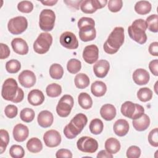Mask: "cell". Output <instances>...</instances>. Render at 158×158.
Returning a JSON list of instances; mask_svg holds the SVG:
<instances>
[{
	"label": "cell",
	"mask_w": 158,
	"mask_h": 158,
	"mask_svg": "<svg viewBox=\"0 0 158 158\" xmlns=\"http://www.w3.org/2000/svg\"><path fill=\"white\" fill-rule=\"evenodd\" d=\"M35 116L34 110L30 108H25L20 111V117L21 120L26 123H30L33 120Z\"/></svg>",
	"instance_id": "37"
},
{
	"label": "cell",
	"mask_w": 158,
	"mask_h": 158,
	"mask_svg": "<svg viewBox=\"0 0 158 158\" xmlns=\"http://www.w3.org/2000/svg\"><path fill=\"white\" fill-rule=\"evenodd\" d=\"M78 102L80 107L84 109H89L93 105L92 98L88 93L85 92H82L79 94Z\"/></svg>",
	"instance_id": "29"
},
{
	"label": "cell",
	"mask_w": 158,
	"mask_h": 158,
	"mask_svg": "<svg viewBox=\"0 0 158 158\" xmlns=\"http://www.w3.org/2000/svg\"><path fill=\"white\" fill-rule=\"evenodd\" d=\"M114 131L118 136L126 135L129 131V124L125 119H118L114 124Z\"/></svg>",
	"instance_id": "22"
},
{
	"label": "cell",
	"mask_w": 158,
	"mask_h": 158,
	"mask_svg": "<svg viewBox=\"0 0 158 158\" xmlns=\"http://www.w3.org/2000/svg\"><path fill=\"white\" fill-rule=\"evenodd\" d=\"M149 69L151 73L155 75H158V60L154 59L151 60L149 64Z\"/></svg>",
	"instance_id": "50"
},
{
	"label": "cell",
	"mask_w": 158,
	"mask_h": 158,
	"mask_svg": "<svg viewBox=\"0 0 158 158\" xmlns=\"http://www.w3.org/2000/svg\"><path fill=\"white\" fill-rule=\"evenodd\" d=\"M98 158H112L113 156L112 154L108 152L106 150H101L97 154Z\"/></svg>",
	"instance_id": "54"
},
{
	"label": "cell",
	"mask_w": 158,
	"mask_h": 158,
	"mask_svg": "<svg viewBox=\"0 0 158 158\" xmlns=\"http://www.w3.org/2000/svg\"><path fill=\"white\" fill-rule=\"evenodd\" d=\"M126 154L128 158H138L141 155V149L136 146H131L128 148Z\"/></svg>",
	"instance_id": "45"
},
{
	"label": "cell",
	"mask_w": 158,
	"mask_h": 158,
	"mask_svg": "<svg viewBox=\"0 0 158 158\" xmlns=\"http://www.w3.org/2000/svg\"><path fill=\"white\" fill-rule=\"evenodd\" d=\"M28 27L27 19L23 16H17L10 19L7 23L9 31L13 35H20L26 30Z\"/></svg>",
	"instance_id": "7"
},
{
	"label": "cell",
	"mask_w": 158,
	"mask_h": 158,
	"mask_svg": "<svg viewBox=\"0 0 158 158\" xmlns=\"http://www.w3.org/2000/svg\"><path fill=\"white\" fill-rule=\"evenodd\" d=\"M29 130L28 127L22 123L17 124L13 129V136L17 142L24 141L28 136Z\"/></svg>",
	"instance_id": "15"
},
{
	"label": "cell",
	"mask_w": 158,
	"mask_h": 158,
	"mask_svg": "<svg viewBox=\"0 0 158 158\" xmlns=\"http://www.w3.org/2000/svg\"><path fill=\"white\" fill-rule=\"evenodd\" d=\"M88 26H95V22L92 18L83 17L80 19L78 21V27L79 29H80L82 27Z\"/></svg>",
	"instance_id": "46"
},
{
	"label": "cell",
	"mask_w": 158,
	"mask_h": 158,
	"mask_svg": "<svg viewBox=\"0 0 158 158\" xmlns=\"http://www.w3.org/2000/svg\"><path fill=\"white\" fill-rule=\"evenodd\" d=\"M18 109L17 106L13 104L7 105L4 109L5 115L9 118H13L17 115Z\"/></svg>",
	"instance_id": "47"
},
{
	"label": "cell",
	"mask_w": 158,
	"mask_h": 158,
	"mask_svg": "<svg viewBox=\"0 0 158 158\" xmlns=\"http://www.w3.org/2000/svg\"><path fill=\"white\" fill-rule=\"evenodd\" d=\"M132 78L134 82L138 85H144L149 82L150 76L148 72L145 69H138L134 71Z\"/></svg>",
	"instance_id": "16"
},
{
	"label": "cell",
	"mask_w": 158,
	"mask_h": 158,
	"mask_svg": "<svg viewBox=\"0 0 158 158\" xmlns=\"http://www.w3.org/2000/svg\"><path fill=\"white\" fill-rule=\"evenodd\" d=\"M21 68L20 62L16 59H11L6 64V69L10 73H17Z\"/></svg>",
	"instance_id": "38"
},
{
	"label": "cell",
	"mask_w": 158,
	"mask_h": 158,
	"mask_svg": "<svg viewBox=\"0 0 158 158\" xmlns=\"http://www.w3.org/2000/svg\"><path fill=\"white\" fill-rule=\"evenodd\" d=\"M1 96L5 100L18 103L23 99L24 93L21 88H19L15 79L9 78L4 81L2 85Z\"/></svg>",
	"instance_id": "1"
},
{
	"label": "cell",
	"mask_w": 158,
	"mask_h": 158,
	"mask_svg": "<svg viewBox=\"0 0 158 158\" xmlns=\"http://www.w3.org/2000/svg\"><path fill=\"white\" fill-rule=\"evenodd\" d=\"M56 157L57 158H64V157L72 158V153L69 149H59L57 151V152L56 154Z\"/></svg>",
	"instance_id": "48"
},
{
	"label": "cell",
	"mask_w": 158,
	"mask_h": 158,
	"mask_svg": "<svg viewBox=\"0 0 158 158\" xmlns=\"http://www.w3.org/2000/svg\"><path fill=\"white\" fill-rule=\"evenodd\" d=\"M89 130L93 135H99L103 130L104 124L101 120L94 118L89 123Z\"/></svg>",
	"instance_id": "32"
},
{
	"label": "cell",
	"mask_w": 158,
	"mask_h": 158,
	"mask_svg": "<svg viewBox=\"0 0 158 158\" xmlns=\"http://www.w3.org/2000/svg\"><path fill=\"white\" fill-rule=\"evenodd\" d=\"M73 98L69 94L64 95L58 102L56 106V112L59 116L67 117L70 114L73 106Z\"/></svg>",
	"instance_id": "8"
},
{
	"label": "cell",
	"mask_w": 158,
	"mask_h": 158,
	"mask_svg": "<svg viewBox=\"0 0 158 158\" xmlns=\"http://www.w3.org/2000/svg\"><path fill=\"white\" fill-rule=\"evenodd\" d=\"M124 39L123 28L121 27L114 28L104 44L103 48L104 51L109 54L116 53L123 44Z\"/></svg>",
	"instance_id": "2"
},
{
	"label": "cell",
	"mask_w": 158,
	"mask_h": 158,
	"mask_svg": "<svg viewBox=\"0 0 158 158\" xmlns=\"http://www.w3.org/2000/svg\"><path fill=\"white\" fill-rule=\"evenodd\" d=\"M28 101L32 106L41 105L44 101V96L43 92L39 89H32L28 94Z\"/></svg>",
	"instance_id": "20"
},
{
	"label": "cell",
	"mask_w": 158,
	"mask_h": 158,
	"mask_svg": "<svg viewBox=\"0 0 158 158\" xmlns=\"http://www.w3.org/2000/svg\"><path fill=\"white\" fill-rule=\"evenodd\" d=\"M135 110H136V104L128 101H125L123 104H122L120 108V111L122 115L131 119L135 112Z\"/></svg>",
	"instance_id": "27"
},
{
	"label": "cell",
	"mask_w": 158,
	"mask_h": 158,
	"mask_svg": "<svg viewBox=\"0 0 158 158\" xmlns=\"http://www.w3.org/2000/svg\"><path fill=\"white\" fill-rule=\"evenodd\" d=\"M60 44L69 49H75L78 47V41L74 33L70 31H65L60 36Z\"/></svg>",
	"instance_id": "10"
},
{
	"label": "cell",
	"mask_w": 158,
	"mask_h": 158,
	"mask_svg": "<svg viewBox=\"0 0 158 158\" xmlns=\"http://www.w3.org/2000/svg\"><path fill=\"white\" fill-rule=\"evenodd\" d=\"M0 46H1V56H0L1 59L7 58L10 54V49L8 46L6 44L1 43L0 44Z\"/></svg>",
	"instance_id": "49"
},
{
	"label": "cell",
	"mask_w": 158,
	"mask_h": 158,
	"mask_svg": "<svg viewBox=\"0 0 158 158\" xmlns=\"http://www.w3.org/2000/svg\"><path fill=\"white\" fill-rule=\"evenodd\" d=\"M80 39L84 42L93 40L96 36V31L94 27L88 26L79 29Z\"/></svg>",
	"instance_id": "19"
},
{
	"label": "cell",
	"mask_w": 158,
	"mask_h": 158,
	"mask_svg": "<svg viewBox=\"0 0 158 158\" xmlns=\"http://www.w3.org/2000/svg\"><path fill=\"white\" fill-rule=\"evenodd\" d=\"M0 136H1V144H0V149L1 153L2 154L5 150L6 149L7 146L9 142V136L8 132L3 129L0 130Z\"/></svg>",
	"instance_id": "40"
},
{
	"label": "cell",
	"mask_w": 158,
	"mask_h": 158,
	"mask_svg": "<svg viewBox=\"0 0 158 158\" xmlns=\"http://www.w3.org/2000/svg\"><path fill=\"white\" fill-rule=\"evenodd\" d=\"M87 122V117L84 114H77L64 127V134L67 138L73 139L81 132Z\"/></svg>",
	"instance_id": "3"
},
{
	"label": "cell",
	"mask_w": 158,
	"mask_h": 158,
	"mask_svg": "<svg viewBox=\"0 0 158 158\" xmlns=\"http://www.w3.org/2000/svg\"><path fill=\"white\" fill-rule=\"evenodd\" d=\"M107 3L108 9L112 12H118L123 6V1L122 0H110Z\"/></svg>",
	"instance_id": "43"
},
{
	"label": "cell",
	"mask_w": 158,
	"mask_h": 158,
	"mask_svg": "<svg viewBox=\"0 0 158 158\" xmlns=\"http://www.w3.org/2000/svg\"><path fill=\"white\" fill-rule=\"evenodd\" d=\"M100 114L104 120L110 121L114 119L116 115V109L112 104H106L101 107Z\"/></svg>",
	"instance_id": "23"
},
{
	"label": "cell",
	"mask_w": 158,
	"mask_h": 158,
	"mask_svg": "<svg viewBox=\"0 0 158 158\" xmlns=\"http://www.w3.org/2000/svg\"><path fill=\"white\" fill-rule=\"evenodd\" d=\"M136 104V110H135V112L131 118L132 120H135V119H136L139 117H140L144 112V107L138 104Z\"/></svg>",
	"instance_id": "51"
},
{
	"label": "cell",
	"mask_w": 158,
	"mask_h": 158,
	"mask_svg": "<svg viewBox=\"0 0 158 158\" xmlns=\"http://www.w3.org/2000/svg\"><path fill=\"white\" fill-rule=\"evenodd\" d=\"M81 68V62L76 59H70L67 64V69L69 73L75 74L78 73Z\"/></svg>",
	"instance_id": "36"
},
{
	"label": "cell",
	"mask_w": 158,
	"mask_h": 158,
	"mask_svg": "<svg viewBox=\"0 0 158 158\" xmlns=\"http://www.w3.org/2000/svg\"><path fill=\"white\" fill-rule=\"evenodd\" d=\"M91 2L94 9L97 10L105 7L107 1L106 0H91Z\"/></svg>",
	"instance_id": "52"
},
{
	"label": "cell",
	"mask_w": 158,
	"mask_h": 158,
	"mask_svg": "<svg viewBox=\"0 0 158 158\" xmlns=\"http://www.w3.org/2000/svg\"><path fill=\"white\" fill-rule=\"evenodd\" d=\"M9 154L13 158H22L25 156V151L22 146L14 144L10 148Z\"/></svg>",
	"instance_id": "39"
},
{
	"label": "cell",
	"mask_w": 158,
	"mask_h": 158,
	"mask_svg": "<svg viewBox=\"0 0 158 158\" xmlns=\"http://www.w3.org/2000/svg\"><path fill=\"white\" fill-rule=\"evenodd\" d=\"M56 15L51 9H43L40 15L39 25L40 28L44 31H51L55 23Z\"/></svg>",
	"instance_id": "6"
},
{
	"label": "cell",
	"mask_w": 158,
	"mask_h": 158,
	"mask_svg": "<svg viewBox=\"0 0 158 158\" xmlns=\"http://www.w3.org/2000/svg\"><path fill=\"white\" fill-rule=\"evenodd\" d=\"M132 124L136 130L143 131L149 127L150 125V118L148 115L143 114L140 117L133 120Z\"/></svg>",
	"instance_id": "21"
},
{
	"label": "cell",
	"mask_w": 158,
	"mask_h": 158,
	"mask_svg": "<svg viewBox=\"0 0 158 158\" xmlns=\"http://www.w3.org/2000/svg\"><path fill=\"white\" fill-rule=\"evenodd\" d=\"M137 97L142 102L149 101L152 98V91L149 88H141L137 92Z\"/></svg>",
	"instance_id": "35"
},
{
	"label": "cell",
	"mask_w": 158,
	"mask_h": 158,
	"mask_svg": "<svg viewBox=\"0 0 158 158\" xmlns=\"http://www.w3.org/2000/svg\"><path fill=\"white\" fill-rule=\"evenodd\" d=\"M41 2L43 4L45 5V6H54V4H56L57 2V0H55V1H41Z\"/></svg>",
	"instance_id": "55"
},
{
	"label": "cell",
	"mask_w": 158,
	"mask_h": 158,
	"mask_svg": "<svg viewBox=\"0 0 158 158\" xmlns=\"http://www.w3.org/2000/svg\"><path fill=\"white\" fill-rule=\"evenodd\" d=\"M11 46L13 51L20 55H25L28 52V46L27 42L20 38H15L12 40Z\"/></svg>",
	"instance_id": "17"
},
{
	"label": "cell",
	"mask_w": 158,
	"mask_h": 158,
	"mask_svg": "<svg viewBox=\"0 0 158 158\" xmlns=\"http://www.w3.org/2000/svg\"><path fill=\"white\" fill-rule=\"evenodd\" d=\"M52 43V37L48 33H41L33 43L34 51L40 54L47 52Z\"/></svg>",
	"instance_id": "5"
},
{
	"label": "cell",
	"mask_w": 158,
	"mask_h": 158,
	"mask_svg": "<svg viewBox=\"0 0 158 158\" xmlns=\"http://www.w3.org/2000/svg\"><path fill=\"white\" fill-rule=\"evenodd\" d=\"M47 95L51 98L58 97L62 93V87L57 83H51L47 86L46 88Z\"/></svg>",
	"instance_id": "33"
},
{
	"label": "cell",
	"mask_w": 158,
	"mask_h": 158,
	"mask_svg": "<svg viewBox=\"0 0 158 158\" xmlns=\"http://www.w3.org/2000/svg\"><path fill=\"white\" fill-rule=\"evenodd\" d=\"M99 57V49L97 46L91 44L86 46L83 51V58L84 60L89 64L96 62Z\"/></svg>",
	"instance_id": "12"
},
{
	"label": "cell",
	"mask_w": 158,
	"mask_h": 158,
	"mask_svg": "<svg viewBox=\"0 0 158 158\" xmlns=\"http://www.w3.org/2000/svg\"><path fill=\"white\" fill-rule=\"evenodd\" d=\"M148 141L149 144L157 148L158 146V129L157 128H155L152 130L148 135Z\"/></svg>",
	"instance_id": "44"
},
{
	"label": "cell",
	"mask_w": 158,
	"mask_h": 158,
	"mask_svg": "<svg viewBox=\"0 0 158 158\" xmlns=\"http://www.w3.org/2000/svg\"><path fill=\"white\" fill-rule=\"evenodd\" d=\"M149 52L152 56H158V43L157 41L150 44L149 46Z\"/></svg>",
	"instance_id": "53"
},
{
	"label": "cell",
	"mask_w": 158,
	"mask_h": 158,
	"mask_svg": "<svg viewBox=\"0 0 158 158\" xmlns=\"http://www.w3.org/2000/svg\"><path fill=\"white\" fill-rule=\"evenodd\" d=\"M27 148L30 152L37 153L42 150L43 144L40 139L31 138L27 143Z\"/></svg>",
	"instance_id": "28"
},
{
	"label": "cell",
	"mask_w": 158,
	"mask_h": 158,
	"mask_svg": "<svg viewBox=\"0 0 158 158\" xmlns=\"http://www.w3.org/2000/svg\"><path fill=\"white\" fill-rule=\"evenodd\" d=\"M43 140L46 146L49 148L57 147L61 143V135L57 130H50L44 134Z\"/></svg>",
	"instance_id": "11"
},
{
	"label": "cell",
	"mask_w": 158,
	"mask_h": 158,
	"mask_svg": "<svg viewBox=\"0 0 158 158\" xmlns=\"http://www.w3.org/2000/svg\"><path fill=\"white\" fill-rule=\"evenodd\" d=\"M75 85L79 89H84L88 86L89 84V77L83 73L77 74L74 79Z\"/></svg>",
	"instance_id": "30"
},
{
	"label": "cell",
	"mask_w": 158,
	"mask_h": 158,
	"mask_svg": "<svg viewBox=\"0 0 158 158\" xmlns=\"http://www.w3.org/2000/svg\"><path fill=\"white\" fill-rule=\"evenodd\" d=\"M37 120L40 127L43 128H48L52 124L54 117L52 114L49 110H42L38 114Z\"/></svg>",
	"instance_id": "18"
},
{
	"label": "cell",
	"mask_w": 158,
	"mask_h": 158,
	"mask_svg": "<svg viewBox=\"0 0 158 158\" xmlns=\"http://www.w3.org/2000/svg\"><path fill=\"white\" fill-rule=\"evenodd\" d=\"M104 147L108 152L114 154L119 151L121 146L118 139L115 138H109L106 141Z\"/></svg>",
	"instance_id": "25"
},
{
	"label": "cell",
	"mask_w": 158,
	"mask_h": 158,
	"mask_svg": "<svg viewBox=\"0 0 158 158\" xmlns=\"http://www.w3.org/2000/svg\"><path fill=\"white\" fill-rule=\"evenodd\" d=\"M19 81L20 84L27 88L33 86L36 83V76L35 73L28 70L22 71L18 77Z\"/></svg>",
	"instance_id": "13"
},
{
	"label": "cell",
	"mask_w": 158,
	"mask_h": 158,
	"mask_svg": "<svg viewBox=\"0 0 158 158\" xmlns=\"http://www.w3.org/2000/svg\"><path fill=\"white\" fill-rule=\"evenodd\" d=\"M18 10L23 13H30L33 9V4L29 1H22L17 4Z\"/></svg>",
	"instance_id": "41"
},
{
	"label": "cell",
	"mask_w": 158,
	"mask_h": 158,
	"mask_svg": "<svg viewBox=\"0 0 158 158\" xmlns=\"http://www.w3.org/2000/svg\"><path fill=\"white\" fill-rule=\"evenodd\" d=\"M157 21L158 15L157 14H152L148 17L145 21L147 28H148V30H149L152 32L157 33L158 31Z\"/></svg>",
	"instance_id": "34"
},
{
	"label": "cell",
	"mask_w": 158,
	"mask_h": 158,
	"mask_svg": "<svg viewBox=\"0 0 158 158\" xmlns=\"http://www.w3.org/2000/svg\"><path fill=\"white\" fill-rule=\"evenodd\" d=\"M107 91L106 84L101 81H96L91 84V91L96 97H101L105 94Z\"/></svg>",
	"instance_id": "24"
},
{
	"label": "cell",
	"mask_w": 158,
	"mask_h": 158,
	"mask_svg": "<svg viewBox=\"0 0 158 158\" xmlns=\"http://www.w3.org/2000/svg\"><path fill=\"white\" fill-rule=\"evenodd\" d=\"M77 148L85 153H94L98 148V141L89 136H82L77 142Z\"/></svg>",
	"instance_id": "9"
},
{
	"label": "cell",
	"mask_w": 158,
	"mask_h": 158,
	"mask_svg": "<svg viewBox=\"0 0 158 158\" xmlns=\"http://www.w3.org/2000/svg\"><path fill=\"white\" fill-rule=\"evenodd\" d=\"M147 29L146 22L142 19H136L133 22L128 28L130 37L140 44H144L147 41V35L145 33Z\"/></svg>",
	"instance_id": "4"
},
{
	"label": "cell",
	"mask_w": 158,
	"mask_h": 158,
	"mask_svg": "<svg viewBox=\"0 0 158 158\" xmlns=\"http://www.w3.org/2000/svg\"><path fill=\"white\" fill-rule=\"evenodd\" d=\"M110 69L109 62L106 60H99L97 61L93 66V72L94 75L98 78L105 77Z\"/></svg>",
	"instance_id": "14"
},
{
	"label": "cell",
	"mask_w": 158,
	"mask_h": 158,
	"mask_svg": "<svg viewBox=\"0 0 158 158\" xmlns=\"http://www.w3.org/2000/svg\"><path fill=\"white\" fill-rule=\"evenodd\" d=\"M80 9L85 14H93L96 11L92 4L91 0L82 1L80 4Z\"/></svg>",
	"instance_id": "42"
},
{
	"label": "cell",
	"mask_w": 158,
	"mask_h": 158,
	"mask_svg": "<svg viewBox=\"0 0 158 158\" xmlns=\"http://www.w3.org/2000/svg\"><path fill=\"white\" fill-rule=\"evenodd\" d=\"M151 8V4L147 1H138L135 6V12L139 15H146L149 13Z\"/></svg>",
	"instance_id": "26"
},
{
	"label": "cell",
	"mask_w": 158,
	"mask_h": 158,
	"mask_svg": "<svg viewBox=\"0 0 158 158\" xmlns=\"http://www.w3.org/2000/svg\"><path fill=\"white\" fill-rule=\"evenodd\" d=\"M49 75L51 77L55 80L62 78L64 75L63 67L59 64H53L49 68Z\"/></svg>",
	"instance_id": "31"
}]
</instances>
